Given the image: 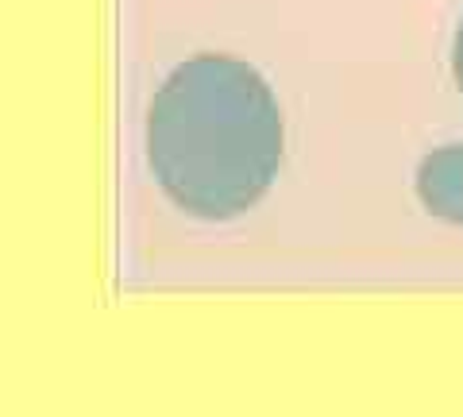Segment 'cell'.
Instances as JSON below:
<instances>
[{
    "mask_svg": "<svg viewBox=\"0 0 463 417\" xmlns=\"http://www.w3.org/2000/svg\"><path fill=\"white\" fill-rule=\"evenodd\" d=\"M452 74H456V85L463 93V20L456 27V43H452Z\"/></svg>",
    "mask_w": 463,
    "mask_h": 417,
    "instance_id": "obj_3",
    "label": "cell"
},
{
    "mask_svg": "<svg viewBox=\"0 0 463 417\" xmlns=\"http://www.w3.org/2000/svg\"><path fill=\"white\" fill-rule=\"evenodd\" d=\"M147 155L158 185L201 221H232L270 190L282 163L279 100L259 70L197 54L151 100Z\"/></svg>",
    "mask_w": 463,
    "mask_h": 417,
    "instance_id": "obj_1",
    "label": "cell"
},
{
    "mask_svg": "<svg viewBox=\"0 0 463 417\" xmlns=\"http://www.w3.org/2000/svg\"><path fill=\"white\" fill-rule=\"evenodd\" d=\"M417 197L448 224L463 228V147H440L417 166Z\"/></svg>",
    "mask_w": 463,
    "mask_h": 417,
    "instance_id": "obj_2",
    "label": "cell"
}]
</instances>
